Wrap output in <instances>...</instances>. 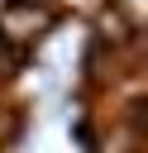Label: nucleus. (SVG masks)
<instances>
[{
    "label": "nucleus",
    "mask_w": 148,
    "mask_h": 153,
    "mask_svg": "<svg viewBox=\"0 0 148 153\" xmlns=\"http://www.w3.org/2000/svg\"><path fill=\"white\" fill-rule=\"evenodd\" d=\"M5 134H10V110L0 105V139H5Z\"/></svg>",
    "instance_id": "3"
},
{
    "label": "nucleus",
    "mask_w": 148,
    "mask_h": 153,
    "mask_svg": "<svg viewBox=\"0 0 148 153\" xmlns=\"http://www.w3.org/2000/svg\"><path fill=\"white\" fill-rule=\"evenodd\" d=\"M48 10H72V14H100L105 0H43Z\"/></svg>",
    "instance_id": "2"
},
{
    "label": "nucleus",
    "mask_w": 148,
    "mask_h": 153,
    "mask_svg": "<svg viewBox=\"0 0 148 153\" xmlns=\"http://www.w3.org/2000/svg\"><path fill=\"white\" fill-rule=\"evenodd\" d=\"M53 24V10L43 0H10L0 10V48L10 53H24L29 43H38Z\"/></svg>",
    "instance_id": "1"
}]
</instances>
